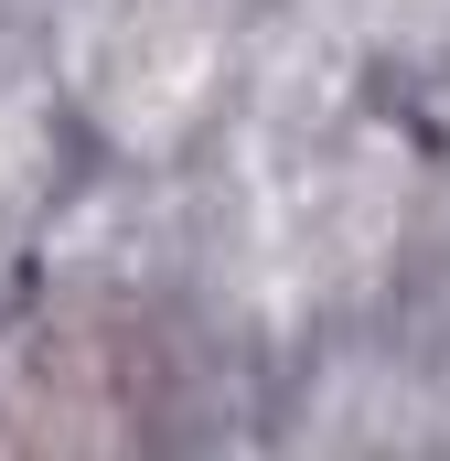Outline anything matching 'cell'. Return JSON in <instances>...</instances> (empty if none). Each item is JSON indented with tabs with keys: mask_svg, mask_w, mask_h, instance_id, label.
Returning <instances> with one entry per match:
<instances>
[{
	"mask_svg": "<svg viewBox=\"0 0 450 461\" xmlns=\"http://www.w3.org/2000/svg\"><path fill=\"white\" fill-rule=\"evenodd\" d=\"M172 397L161 333L140 312L76 301L0 344V451H118L150 440Z\"/></svg>",
	"mask_w": 450,
	"mask_h": 461,
	"instance_id": "1",
	"label": "cell"
}]
</instances>
